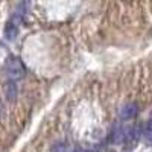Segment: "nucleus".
<instances>
[{
  "instance_id": "nucleus-6",
  "label": "nucleus",
  "mask_w": 152,
  "mask_h": 152,
  "mask_svg": "<svg viewBox=\"0 0 152 152\" xmlns=\"http://www.w3.org/2000/svg\"><path fill=\"white\" fill-rule=\"evenodd\" d=\"M50 152H69V149H67V145L66 143L58 142V143H55L52 146V151H50Z\"/></svg>"
},
{
  "instance_id": "nucleus-1",
  "label": "nucleus",
  "mask_w": 152,
  "mask_h": 152,
  "mask_svg": "<svg viewBox=\"0 0 152 152\" xmlns=\"http://www.w3.org/2000/svg\"><path fill=\"white\" fill-rule=\"evenodd\" d=\"M5 73L11 82H15L26 76V66L23 64V61L18 56L11 55L5 61Z\"/></svg>"
},
{
  "instance_id": "nucleus-7",
  "label": "nucleus",
  "mask_w": 152,
  "mask_h": 152,
  "mask_svg": "<svg viewBox=\"0 0 152 152\" xmlns=\"http://www.w3.org/2000/svg\"><path fill=\"white\" fill-rule=\"evenodd\" d=\"M73 152H96L93 148L90 146H84V145H76L73 148Z\"/></svg>"
},
{
  "instance_id": "nucleus-4",
  "label": "nucleus",
  "mask_w": 152,
  "mask_h": 152,
  "mask_svg": "<svg viewBox=\"0 0 152 152\" xmlns=\"http://www.w3.org/2000/svg\"><path fill=\"white\" fill-rule=\"evenodd\" d=\"M142 135H143V140L146 145L152 146V114L149 116V120L146 122L145 129H142Z\"/></svg>"
},
{
  "instance_id": "nucleus-3",
  "label": "nucleus",
  "mask_w": 152,
  "mask_h": 152,
  "mask_svg": "<svg viewBox=\"0 0 152 152\" xmlns=\"http://www.w3.org/2000/svg\"><path fill=\"white\" fill-rule=\"evenodd\" d=\"M18 31H20V26L17 23H14L12 20H9L6 23V26H5V38L9 41H14L17 35H18Z\"/></svg>"
},
{
  "instance_id": "nucleus-2",
  "label": "nucleus",
  "mask_w": 152,
  "mask_h": 152,
  "mask_svg": "<svg viewBox=\"0 0 152 152\" xmlns=\"http://www.w3.org/2000/svg\"><path fill=\"white\" fill-rule=\"evenodd\" d=\"M138 113V105L135 102H128L119 110V119L120 120H131L137 116Z\"/></svg>"
},
{
  "instance_id": "nucleus-5",
  "label": "nucleus",
  "mask_w": 152,
  "mask_h": 152,
  "mask_svg": "<svg viewBox=\"0 0 152 152\" xmlns=\"http://www.w3.org/2000/svg\"><path fill=\"white\" fill-rule=\"evenodd\" d=\"M5 94H6L8 100H14L15 99V96H17V85H15V82L8 81V84L5 85Z\"/></svg>"
}]
</instances>
